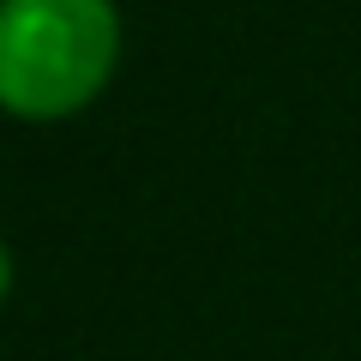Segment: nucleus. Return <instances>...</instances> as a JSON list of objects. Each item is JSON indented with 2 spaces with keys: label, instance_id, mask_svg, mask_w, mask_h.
Here are the masks:
<instances>
[{
  "label": "nucleus",
  "instance_id": "1",
  "mask_svg": "<svg viewBox=\"0 0 361 361\" xmlns=\"http://www.w3.org/2000/svg\"><path fill=\"white\" fill-rule=\"evenodd\" d=\"M115 54V0H0V109L6 115H78L109 85Z\"/></svg>",
  "mask_w": 361,
  "mask_h": 361
},
{
  "label": "nucleus",
  "instance_id": "2",
  "mask_svg": "<svg viewBox=\"0 0 361 361\" xmlns=\"http://www.w3.org/2000/svg\"><path fill=\"white\" fill-rule=\"evenodd\" d=\"M6 289H13V253L0 247V301H6Z\"/></svg>",
  "mask_w": 361,
  "mask_h": 361
}]
</instances>
